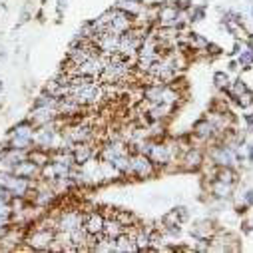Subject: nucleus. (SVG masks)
<instances>
[{"mask_svg": "<svg viewBox=\"0 0 253 253\" xmlns=\"http://www.w3.org/2000/svg\"><path fill=\"white\" fill-rule=\"evenodd\" d=\"M245 120H247V124H249V130L253 132V116H247Z\"/></svg>", "mask_w": 253, "mask_h": 253, "instance_id": "nucleus-25", "label": "nucleus"}, {"mask_svg": "<svg viewBox=\"0 0 253 253\" xmlns=\"http://www.w3.org/2000/svg\"><path fill=\"white\" fill-rule=\"evenodd\" d=\"M183 18V12H179V8L175 4H162L160 12H158V20L162 22V26H177L179 20Z\"/></svg>", "mask_w": 253, "mask_h": 253, "instance_id": "nucleus-5", "label": "nucleus"}, {"mask_svg": "<svg viewBox=\"0 0 253 253\" xmlns=\"http://www.w3.org/2000/svg\"><path fill=\"white\" fill-rule=\"evenodd\" d=\"M0 56H2V58L6 56V52H4V48H0Z\"/></svg>", "mask_w": 253, "mask_h": 253, "instance_id": "nucleus-26", "label": "nucleus"}, {"mask_svg": "<svg viewBox=\"0 0 253 253\" xmlns=\"http://www.w3.org/2000/svg\"><path fill=\"white\" fill-rule=\"evenodd\" d=\"M126 231H128V227H126V225H122V223H120L116 217H112V219H106V221H104V229H102V235L116 239L118 235H122V233H126Z\"/></svg>", "mask_w": 253, "mask_h": 253, "instance_id": "nucleus-12", "label": "nucleus"}, {"mask_svg": "<svg viewBox=\"0 0 253 253\" xmlns=\"http://www.w3.org/2000/svg\"><path fill=\"white\" fill-rule=\"evenodd\" d=\"M2 88H4V84H2V80H0V92H2Z\"/></svg>", "mask_w": 253, "mask_h": 253, "instance_id": "nucleus-27", "label": "nucleus"}, {"mask_svg": "<svg viewBox=\"0 0 253 253\" xmlns=\"http://www.w3.org/2000/svg\"><path fill=\"white\" fill-rule=\"evenodd\" d=\"M202 160H204V158H202V154H200L198 150H189V152L183 156L181 162H183V168H185V169H198V168L202 166Z\"/></svg>", "mask_w": 253, "mask_h": 253, "instance_id": "nucleus-14", "label": "nucleus"}, {"mask_svg": "<svg viewBox=\"0 0 253 253\" xmlns=\"http://www.w3.org/2000/svg\"><path fill=\"white\" fill-rule=\"evenodd\" d=\"M213 80H215V84H217L219 88H225V86H227V82H229V78H227V74H223V72H217Z\"/></svg>", "mask_w": 253, "mask_h": 253, "instance_id": "nucleus-23", "label": "nucleus"}, {"mask_svg": "<svg viewBox=\"0 0 253 253\" xmlns=\"http://www.w3.org/2000/svg\"><path fill=\"white\" fill-rule=\"evenodd\" d=\"M114 217L122 223V225H126V227H130V223H134L136 219H134V215L130 213V211H118V213H114Z\"/></svg>", "mask_w": 253, "mask_h": 253, "instance_id": "nucleus-20", "label": "nucleus"}, {"mask_svg": "<svg viewBox=\"0 0 253 253\" xmlns=\"http://www.w3.org/2000/svg\"><path fill=\"white\" fill-rule=\"evenodd\" d=\"M82 221H84V213L70 210V211H64L60 215V219L56 221V229H60V231H74V229L82 227Z\"/></svg>", "mask_w": 253, "mask_h": 253, "instance_id": "nucleus-3", "label": "nucleus"}, {"mask_svg": "<svg viewBox=\"0 0 253 253\" xmlns=\"http://www.w3.org/2000/svg\"><path fill=\"white\" fill-rule=\"evenodd\" d=\"M104 215L98 213V211H90L84 215V221H82V227L86 229V233L90 235H102V229H104Z\"/></svg>", "mask_w": 253, "mask_h": 253, "instance_id": "nucleus-7", "label": "nucleus"}, {"mask_svg": "<svg viewBox=\"0 0 253 253\" xmlns=\"http://www.w3.org/2000/svg\"><path fill=\"white\" fill-rule=\"evenodd\" d=\"M34 134H36V126L28 120V122H22L18 126H14V130L10 136H24V138H32L34 140Z\"/></svg>", "mask_w": 253, "mask_h": 253, "instance_id": "nucleus-15", "label": "nucleus"}, {"mask_svg": "<svg viewBox=\"0 0 253 253\" xmlns=\"http://www.w3.org/2000/svg\"><path fill=\"white\" fill-rule=\"evenodd\" d=\"M130 173L138 175V177H150L154 173V162L146 156V154H136L130 158Z\"/></svg>", "mask_w": 253, "mask_h": 253, "instance_id": "nucleus-2", "label": "nucleus"}, {"mask_svg": "<svg viewBox=\"0 0 253 253\" xmlns=\"http://www.w3.org/2000/svg\"><path fill=\"white\" fill-rule=\"evenodd\" d=\"M215 124L213 122H210V120H202V122H198L196 124V134L200 136V138H211L213 134H215Z\"/></svg>", "mask_w": 253, "mask_h": 253, "instance_id": "nucleus-16", "label": "nucleus"}, {"mask_svg": "<svg viewBox=\"0 0 253 253\" xmlns=\"http://www.w3.org/2000/svg\"><path fill=\"white\" fill-rule=\"evenodd\" d=\"M211 160H213L217 166H221V168H229V166L235 162V154H233L229 148L219 146V148H215V150L211 152Z\"/></svg>", "mask_w": 253, "mask_h": 253, "instance_id": "nucleus-10", "label": "nucleus"}, {"mask_svg": "<svg viewBox=\"0 0 253 253\" xmlns=\"http://www.w3.org/2000/svg\"><path fill=\"white\" fill-rule=\"evenodd\" d=\"M211 192L215 194V196H219V198H223V196H229V192H231V185L229 183H225V181H215L213 185H211Z\"/></svg>", "mask_w": 253, "mask_h": 253, "instance_id": "nucleus-19", "label": "nucleus"}, {"mask_svg": "<svg viewBox=\"0 0 253 253\" xmlns=\"http://www.w3.org/2000/svg\"><path fill=\"white\" fill-rule=\"evenodd\" d=\"M54 235L56 231L50 229V227H36L28 237H26V243H28V249H38V251H48L52 241H54Z\"/></svg>", "mask_w": 253, "mask_h": 253, "instance_id": "nucleus-1", "label": "nucleus"}, {"mask_svg": "<svg viewBox=\"0 0 253 253\" xmlns=\"http://www.w3.org/2000/svg\"><path fill=\"white\" fill-rule=\"evenodd\" d=\"M32 138H24V136H10V142L6 144L8 148H16V150H30L32 148Z\"/></svg>", "mask_w": 253, "mask_h": 253, "instance_id": "nucleus-18", "label": "nucleus"}, {"mask_svg": "<svg viewBox=\"0 0 253 253\" xmlns=\"http://www.w3.org/2000/svg\"><path fill=\"white\" fill-rule=\"evenodd\" d=\"M12 173H14V175H20V177H26V179H34V177L40 173V166H38L34 160L26 158V160H20V162L14 164Z\"/></svg>", "mask_w": 253, "mask_h": 253, "instance_id": "nucleus-6", "label": "nucleus"}, {"mask_svg": "<svg viewBox=\"0 0 253 253\" xmlns=\"http://www.w3.org/2000/svg\"><path fill=\"white\" fill-rule=\"evenodd\" d=\"M92 156H94V148H92L88 142L74 144V148H72V158H74V164L84 166L86 162H90V158H92Z\"/></svg>", "mask_w": 253, "mask_h": 253, "instance_id": "nucleus-9", "label": "nucleus"}, {"mask_svg": "<svg viewBox=\"0 0 253 253\" xmlns=\"http://www.w3.org/2000/svg\"><path fill=\"white\" fill-rule=\"evenodd\" d=\"M56 118H58V108H54V106H34L32 114H30V122L34 126L52 124Z\"/></svg>", "mask_w": 253, "mask_h": 253, "instance_id": "nucleus-4", "label": "nucleus"}, {"mask_svg": "<svg viewBox=\"0 0 253 253\" xmlns=\"http://www.w3.org/2000/svg\"><path fill=\"white\" fill-rule=\"evenodd\" d=\"M162 2H164V0H142V4H148V6L150 4H162Z\"/></svg>", "mask_w": 253, "mask_h": 253, "instance_id": "nucleus-24", "label": "nucleus"}, {"mask_svg": "<svg viewBox=\"0 0 253 253\" xmlns=\"http://www.w3.org/2000/svg\"><path fill=\"white\" fill-rule=\"evenodd\" d=\"M192 235L196 239H210V235H211V223L210 221H200L198 225L192 227Z\"/></svg>", "mask_w": 253, "mask_h": 253, "instance_id": "nucleus-17", "label": "nucleus"}, {"mask_svg": "<svg viewBox=\"0 0 253 253\" xmlns=\"http://www.w3.org/2000/svg\"><path fill=\"white\" fill-rule=\"evenodd\" d=\"M189 44L194 46V50H206L210 44H208V40L206 38H202L200 34H192V38H189Z\"/></svg>", "mask_w": 253, "mask_h": 253, "instance_id": "nucleus-22", "label": "nucleus"}, {"mask_svg": "<svg viewBox=\"0 0 253 253\" xmlns=\"http://www.w3.org/2000/svg\"><path fill=\"white\" fill-rule=\"evenodd\" d=\"M142 2H138V0H122V2L116 6L118 10L126 12V14H130V16H138L142 12Z\"/></svg>", "mask_w": 253, "mask_h": 253, "instance_id": "nucleus-13", "label": "nucleus"}, {"mask_svg": "<svg viewBox=\"0 0 253 253\" xmlns=\"http://www.w3.org/2000/svg\"><path fill=\"white\" fill-rule=\"evenodd\" d=\"M92 138V128L88 126H76V128H68L64 132V140H68V144H80V142H88Z\"/></svg>", "mask_w": 253, "mask_h": 253, "instance_id": "nucleus-8", "label": "nucleus"}, {"mask_svg": "<svg viewBox=\"0 0 253 253\" xmlns=\"http://www.w3.org/2000/svg\"><path fill=\"white\" fill-rule=\"evenodd\" d=\"M114 251H118V253H124V251H138L136 241H134V235H130L128 231L122 233V235H118V237L114 239Z\"/></svg>", "mask_w": 253, "mask_h": 253, "instance_id": "nucleus-11", "label": "nucleus"}, {"mask_svg": "<svg viewBox=\"0 0 253 253\" xmlns=\"http://www.w3.org/2000/svg\"><path fill=\"white\" fill-rule=\"evenodd\" d=\"M217 179H219V181H225V183L231 185V183L235 181V173H233L229 168H221V169L217 171Z\"/></svg>", "mask_w": 253, "mask_h": 253, "instance_id": "nucleus-21", "label": "nucleus"}]
</instances>
